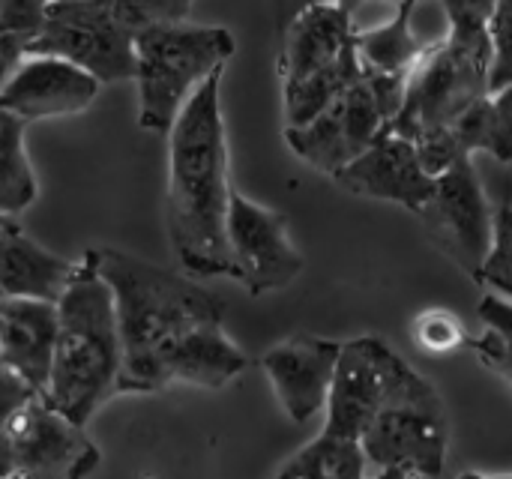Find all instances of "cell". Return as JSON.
Listing matches in <instances>:
<instances>
[{"mask_svg":"<svg viewBox=\"0 0 512 479\" xmlns=\"http://www.w3.org/2000/svg\"><path fill=\"white\" fill-rule=\"evenodd\" d=\"M333 180L360 198L393 201L411 213H417L435 189V177L423 168L414 141L390 126H384L378 138Z\"/></svg>","mask_w":512,"mask_h":479,"instance_id":"obj_14","label":"cell"},{"mask_svg":"<svg viewBox=\"0 0 512 479\" xmlns=\"http://www.w3.org/2000/svg\"><path fill=\"white\" fill-rule=\"evenodd\" d=\"M342 345L318 336H291L261 357V369L285 408L288 420L303 426L327 408Z\"/></svg>","mask_w":512,"mask_h":479,"instance_id":"obj_15","label":"cell"},{"mask_svg":"<svg viewBox=\"0 0 512 479\" xmlns=\"http://www.w3.org/2000/svg\"><path fill=\"white\" fill-rule=\"evenodd\" d=\"M222 75L213 72L183 105L168 132L165 225L180 267L198 279L231 276L228 255V135Z\"/></svg>","mask_w":512,"mask_h":479,"instance_id":"obj_1","label":"cell"},{"mask_svg":"<svg viewBox=\"0 0 512 479\" xmlns=\"http://www.w3.org/2000/svg\"><path fill=\"white\" fill-rule=\"evenodd\" d=\"M24 120L0 108V213L18 219L39 195V183L24 147Z\"/></svg>","mask_w":512,"mask_h":479,"instance_id":"obj_21","label":"cell"},{"mask_svg":"<svg viewBox=\"0 0 512 479\" xmlns=\"http://www.w3.org/2000/svg\"><path fill=\"white\" fill-rule=\"evenodd\" d=\"M477 315L483 321V333L465 339V348H471L489 372L507 378L512 384V297H483Z\"/></svg>","mask_w":512,"mask_h":479,"instance_id":"obj_23","label":"cell"},{"mask_svg":"<svg viewBox=\"0 0 512 479\" xmlns=\"http://www.w3.org/2000/svg\"><path fill=\"white\" fill-rule=\"evenodd\" d=\"M354 33V12L339 3L315 0L300 9L285 33V48L279 57L282 84L309 78L342 63L348 54H354Z\"/></svg>","mask_w":512,"mask_h":479,"instance_id":"obj_17","label":"cell"},{"mask_svg":"<svg viewBox=\"0 0 512 479\" xmlns=\"http://www.w3.org/2000/svg\"><path fill=\"white\" fill-rule=\"evenodd\" d=\"M0 300H3V291H0Z\"/></svg>","mask_w":512,"mask_h":479,"instance_id":"obj_35","label":"cell"},{"mask_svg":"<svg viewBox=\"0 0 512 479\" xmlns=\"http://www.w3.org/2000/svg\"><path fill=\"white\" fill-rule=\"evenodd\" d=\"M282 479H363L369 477V462L363 453V441L330 435L321 429L315 441H309L300 453L288 459L285 468L276 471Z\"/></svg>","mask_w":512,"mask_h":479,"instance_id":"obj_20","label":"cell"},{"mask_svg":"<svg viewBox=\"0 0 512 479\" xmlns=\"http://www.w3.org/2000/svg\"><path fill=\"white\" fill-rule=\"evenodd\" d=\"M27 51V39L18 36H0V87L6 84V78L12 75V69L18 66V60Z\"/></svg>","mask_w":512,"mask_h":479,"instance_id":"obj_30","label":"cell"},{"mask_svg":"<svg viewBox=\"0 0 512 479\" xmlns=\"http://www.w3.org/2000/svg\"><path fill=\"white\" fill-rule=\"evenodd\" d=\"M225 231L231 279H237L252 297L282 291L303 273V255L288 237L285 213L255 204L231 189Z\"/></svg>","mask_w":512,"mask_h":479,"instance_id":"obj_9","label":"cell"},{"mask_svg":"<svg viewBox=\"0 0 512 479\" xmlns=\"http://www.w3.org/2000/svg\"><path fill=\"white\" fill-rule=\"evenodd\" d=\"M237 42L231 30L213 24L171 21L135 36L138 126L168 135L192 93L231 60Z\"/></svg>","mask_w":512,"mask_h":479,"instance_id":"obj_5","label":"cell"},{"mask_svg":"<svg viewBox=\"0 0 512 479\" xmlns=\"http://www.w3.org/2000/svg\"><path fill=\"white\" fill-rule=\"evenodd\" d=\"M414 147H417V156L423 162V168L438 177L444 174L450 165H456L459 159L465 156H474L465 144V138L459 135L456 123L453 126H429V129H420L411 135Z\"/></svg>","mask_w":512,"mask_h":479,"instance_id":"obj_24","label":"cell"},{"mask_svg":"<svg viewBox=\"0 0 512 479\" xmlns=\"http://www.w3.org/2000/svg\"><path fill=\"white\" fill-rule=\"evenodd\" d=\"M9 432L15 444V477L78 479L99 465V447L84 426L57 411L45 393L30 396L12 417Z\"/></svg>","mask_w":512,"mask_h":479,"instance_id":"obj_11","label":"cell"},{"mask_svg":"<svg viewBox=\"0 0 512 479\" xmlns=\"http://www.w3.org/2000/svg\"><path fill=\"white\" fill-rule=\"evenodd\" d=\"M387 126V117L360 75L345 93H339L324 111L300 126H285V141L294 156H300L315 171L336 177L348 162H354Z\"/></svg>","mask_w":512,"mask_h":479,"instance_id":"obj_10","label":"cell"},{"mask_svg":"<svg viewBox=\"0 0 512 479\" xmlns=\"http://www.w3.org/2000/svg\"><path fill=\"white\" fill-rule=\"evenodd\" d=\"M471 153H492L512 165V84L501 87L456 123Z\"/></svg>","mask_w":512,"mask_h":479,"instance_id":"obj_22","label":"cell"},{"mask_svg":"<svg viewBox=\"0 0 512 479\" xmlns=\"http://www.w3.org/2000/svg\"><path fill=\"white\" fill-rule=\"evenodd\" d=\"M492 39L489 27H453L450 33L426 45L417 60L402 111L390 129L411 138L429 126H453L483 99L492 96Z\"/></svg>","mask_w":512,"mask_h":479,"instance_id":"obj_6","label":"cell"},{"mask_svg":"<svg viewBox=\"0 0 512 479\" xmlns=\"http://www.w3.org/2000/svg\"><path fill=\"white\" fill-rule=\"evenodd\" d=\"M57 345L48 378V402L69 420L87 426L117 393L123 345L111 285L99 270L96 249H87L75 276L57 300Z\"/></svg>","mask_w":512,"mask_h":479,"instance_id":"obj_3","label":"cell"},{"mask_svg":"<svg viewBox=\"0 0 512 479\" xmlns=\"http://www.w3.org/2000/svg\"><path fill=\"white\" fill-rule=\"evenodd\" d=\"M117 21L129 30V33H141L159 24H171V21H186L192 0H108Z\"/></svg>","mask_w":512,"mask_h":479,"instance_id":"obj_26","label":"cell"},{"mask_svg":"<svg viewBox=\"0 0 512 479\" xmlns=\"http://www.w3.org/2000/svg\"><path fill=\"white\" fill-rule=\"evenodd\" d=\"M9 222H18V219H12V216H3V213H0V228H3V225H9Z\"/></svg>","mask_w":512,"mask_h":479,"instance_id":"obj_32","label":"cell"},{"mask_svg":"<svg viewBox=\"0 0 512 479\" xmlns=\"http://www.w3.org/2000/svg\"><path fill=\"white\" fill-rule=\"evenodd\" d=\"M48 0H0V36L30 39L45 21Z\"/></svg>","mask_w":512,"mask_h":479,"instance_id":"obj_28","label":"cell"},{"mask_svg":"<svg viewBox=\"0 0 512 479\" xmlns=\"http://www.w3.org/2000/svg\"><path fill=\"white\" fill-rule=\"evenodd\" d=\"M426 237L474 282L492 252L495 213L483 192L474 156L459 159L435 177V189L417 210Z\"/></svg>","mask_w":512,"mask_h":479,"instance_id":"obj_8","label":"cell"},{"mask_svg":"<svg viewBox=\"0 0 512 479\" xmlns=\"http://www.w3.org/2000/svg\"><path fill=\"white\" fill-rule=\"evenodd\" d=\"M72 261L48 252L21 231L18 222L0 228V291L3 297H33L57 303L75 276Z\"/></svg>","mask_w":512,"mask_h":479,"instance_id":"obj_18","label":"cell"},{"mask_svg":"<svg viewBox=\"0 0 512 479\" xmlns=\"http://www.w3.org/2000/svg\"><path fill=\"white\" fill-rule=\"evenodd\" d=\"M387 3H393V6H399V3H423V0H387Z\"/></svg>","mask_w":512,"mask_h":479,"instance_id":"obj_33","label":"cell"},{"mask_svg":"<svg viewBox=\"0 0 512 479\" xmlns=\"http://www.w3.org/2000/svg\"><path fill=\"white\" fill-rule=\"evenodd\" d=\"M57 303L33 297L0 300V354L3 366L15 372L36 393L48 390L54 345H57Z\"/></svg>","mask_w":512,"mask_h":479,"instance_id":"obj_16","label":"cell"},{"mask_svg":"<svg viewBox=\"0 0 512 479\" xmlns=\"http://www.w3.org/2000/svg\"><path fill=\"white\" fill-rule=\"evenodd\" d=\"M3 369H6V366H3V354H0V372H3Z\"/></svg>","mask_w":512,"mask_h":479,"instance_id":"obj_34","label":"cell"},{"mask_svg":"<svg viewBox=\"0 0 512 479\" xmlns=\"http://www.w3.org/2000/svg\"><path fill=\"white\" fill-rule=\"evenodd\" d=\"M414 339L429 351V354H447L453 348L465 345V327L453 312H423L414 324Z\"/></svg>","mask_w":512,"mask_h":479,"instance_id":"obj_27","label":"cell"},{"mask_svg":"<svg viewBox=\"0 0 512 479\" xmlns=\"http://www.w3.org/2000/svg\"><path fill=\"white\" fill-rule=\"evenodd\" d=\"M453 27H489L498 0H441Z\"/></svg>","mask_w":512,"mask_h":479,"instance_id":"obj_29","label":"cell"},{"mask_svg":"<svg viewBox=\"0 0 512 479\" xmlns=\"http://www.w3.org/2000/svg\"><path fill=\"white\" fill-rule=\"evenodd\" d=\"M99 270L114 294L123 366L117 393H156L168 387V363L201 327L225 321L222 297L189 276L162 270L117 249H96Z\"/></svg>","mask_w":512,"mask_h":479,"instance_id":"obj_2","label":"cell"},{"mask_svg":"<svg viewBox=\"0 0 512 479\" xmlns=\"http://www.w3.org/2000/svg\"><path fill=\"white\" fill-rule=\"evenodd\" d=\"M510 387H512V384H510Z\"/></svg>","mask_w":512,"mask_h":479,"instance_id":"obj_36","label":"cell"},{"mask_svg":"<svg viewBox=\"0 0 512 479\" xmlns=\"http://www.w3.org/2000/svg\"><path fill=\"white\" fill-rule=\"evenodd\" d=\"M477 282L483 288H492L495 294L512 297V204H501V210L495 213L492 252H489Z\"/></svg>","mask_w":512,"mask_h":479,"instance_id":"obj_25","label":"cell"},{"mask_svg":"<svg viewBox=\"0 0 512 479\" xmlns=\"http://www.w3.org/2000/svg\"><path fill=\"white\" fill-rule=\"evenodd\" d=\"M393 354L396 351L381 336H360L342 345L324 408V432L357 441L363 438L369 420L384 402Z\"/></svg>","mask_w":512,"mask_h":479,"instance_id":"obj_13","label":"cell"},{"mask_svg":"<svg viewBox=\"0 0 512 479\" xmlns=\"http://www.w3.org/2000/svg\"><path fill=\"white\" fill-rule=\"evenodd\" d=\"M417 3H399L396 15L372 30L354 33V48L363 72L369 75H411L426 45L417 39L411 27Z\"/></svg>","mask_w":512,"mask_h":479,"instance_id":"obj_19","label":"cell"},{"mask_svg":"<svg viewBox=\"0 0 512 479\" xmlns=\"http://www.w3.org/2000/svg\"><path fill=\"white\" fill-rule=\"evenodd\" d=\"M330 3H339V6H345L348 12H354V9H357V6H360L363 0H330Z\"/></svg>","mask_w":512,"mask_h":479,"instance_id":"obj_31","label":"cell"},{"mask_svg":"<svg viewBox=\"0 0 512 479\" xmlns=\"http://www.w3.org/2000/svg\"><path fill=\"white\" fill-rule=\"evenodd\" d=\"M99 87L102 81L96 75L63 57L24 51V57L0 87V108L12 111L24 123L72 117L96 102Z\"/></svg>","mask_w":512,"mask_h":479,"instance_id":"obj_12","label":"cell"},{"mask_svg":"<svg viewBox=\"0 0 512 479\" xmlns=\"http://www.w3.org/2000/svg\"><path fill=\"white\" fill-rule=\"evenodd\" d=\"M27 51L63 57L102 84L135 78V33L117 21L108 0H48Z\"/></svg>","mask_w":512,"mask_h":479,"instance_id":"obj_7","label":"cell"},{"mask_svg":"<svg viewBox=\"0 0 512 479\" xmlns=\"http://www.w3.org/2000/svg\"><path fill=\"white\" fill-rule=\"evenodd\" d=\"M369 474L393 479L441 477L450 450L444 399L402 354H393L378 414L363 432Z\"/></svg>","mask_w":512,"mask_h":479,"instance_id":"obj_4","label":"cell"}]
</instances>
